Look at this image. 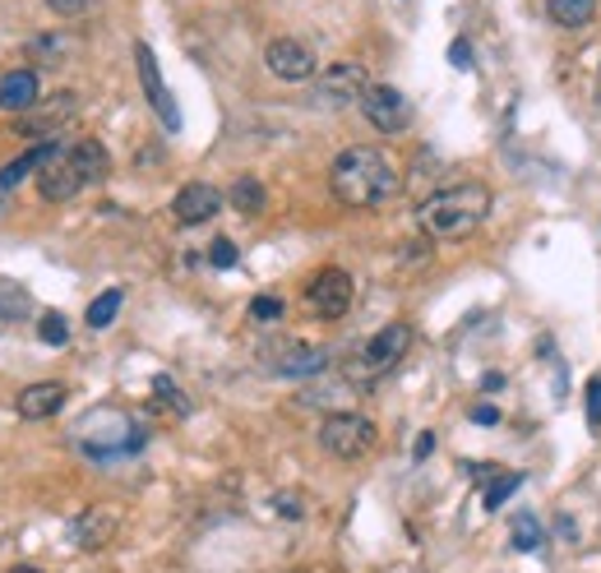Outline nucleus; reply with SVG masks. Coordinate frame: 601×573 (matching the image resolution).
Returning a JSON list of instances; mask_svg holds the SVG:
<instances>
[{
	"mask_svg": "<svg viewBox=\"0 0 601 573\" xmlns=\"http://www.w3.org/2000/svg\"><path fill=\"white\" fill-rule=\"evenodd\" d=\"M328 190H334V200L342 208H380L398 194V167L389 163V153H380L371 144H352L328 167Z\"/></svg>",
	"mask_w": 601,
	"mask_h": 573,
	"instance_id": "obj_1",
	"label": "nucleus"
},
{
	"mask_svg": "<svg viewBox=\"0 0 601 573\" xmlns=\"http://www.w3.org/2000/svg\"><path fill=\"white\" fill-rule=\"evenodd\" d=\"M491 213V190L481 181H462L449 190H435L431 200L417 208V223L431 241H462L472 236Z\"/></svg>",
	"mask_w": 601,
	"mask_h": 573,
	"instance_id": "obj_2",
	"label": "nucleus"
},
{
	"mask_svg": "<svg viewBox=\"0 0 601 573\" xmlns=\"http://www.w3.org/2000/svg\"><path fill=\"white\" fill-rule=\"evenodd\" d=\"M320 444H324V453L352 463V458H361V453H371L375 421L371 417H357V411H334V417L320 421Z\"/></svg>",
	"mask_w": 601,
	"mask_h": 573,
	"instance_id": "obj_3",
	"label": "nucleus"
},
{
	"mask_svg": "<svg viewBox=\"0 0 601 573\" xmlns=\"http://www.w3.org/2000/svg\"><path fill=\"white\" fill-rule=\"evenodd\" d=\"M407 347H412V329H407V324H384L375 338H365V347L357 351L352 374H357V380H380L384 370H394L407 357Z\"/></svg>",
	"mask_w": 601,
	"mask_h": 573,
	"instance_id": "obj_4",
	"label": "nucleus"
},
{
	"mask_svg": "<svg viewBox=\"0 0 601 573\" xmlns=\"http://www.w3.org/2000/svg\"><path fill=\"white\" fill-rule=\"evenodd\" d=\"M305 306L320 314V320H342L352 310V278L342 268H320L305 287Z\"/></svg>",
	"mask_w": 601,
	"mask_h": 573,
	"instance_id": "obj_5",
	"label": "nucleus"
},
{
	"mask_svg": "<svg viewBox=\"0 0 601 573\" xmlns=\"http://www.w3.org/2000/svg\"><path fill=\"white\" fill-rule=\"evenodd\" d=\"M361 111H365V121H371L375 130H384V134H398V130H407V121H412V103H407L394 84H371V88H365Z\"/></svg>",
	"mask_w": 601,
	"mask_h": 573,
	"instance_id": "obj_6",
	"label": "nucleus"
},
{
	"mask_svg": "<svg viewBox=\"0 0 601 573\" xmlns=\"http://www.w3.org/2000/svg\"><path fill=\"white\" fill-rule=\"evenodd\" d=\"M365 88H371V79H365V65L361 61H334L324 74H320V97L328 107H347V103H361Z\"/></svg>",
	"mask_w": 601,
	"mask_h": 573,
	"instance_id": "obj_7",
	"label": "nucleus"
},
{
	"mask_svg": "<svg viewBox=\"0 0 601 573\" xmlns=\"http://www.w3.org/2000/svg\"><path fill=\"white\" fill-rule=\"evenodd\" d=\"M264 65L278 79H287V84H301V79L315 74V51L297 43V37H274V43L264 47Z\"/></svg>",
	"mask_w": 601,
	"mask_h": 573,
	"instance_id": "obj_8",
	"label": "nucleus"
},
{
	"mask_svg": "<svg viewBox=\"0 0 601 573\" xmlns=\"http://www.w3.org/2000/svg\"><path fill=\"white\" fill-rule=\"evenodd\" d=\"M134 61H140V79H144V93H148V107L163 116V126L167 130H181V111H177V103H171V93H167V84H163V74H158V61H153V51L140 43L134 47Z\"/></svg>",
	"mask_w": 601,
	"mask_h": 573,
	"instance_id": "obj_9",
	"label": "nucleus"
},
{
	"mask_svg": "<svg viewBox=\"0 0 601 573\" xmlns=\"http://www.w3.org/2000/svg\"><path fill=\"white\" fill-rule=\"evenodd\" d=\"M223 208V194L213 190L208 181H195V186H185L177 200H171V217H177L181 227H200V223H208L213 213Z\"/></svg>",
	"mask_w": 601,
	"mask_h": 573,
	"instance_id": "obj_10",
	"label": "nucleus"
},
{
	"mask_svg": "<svg viewBox=\"0 0 601 573\" xmlns=\"http://www.w3.org/2000/svg\"><path fill=\"white\" fill-rule=\"evenodd\" d=\"M278 361H268V370L283 374V380H305V374H320L328 366V351L324 347H310V343H287L274 351Z\"/></svg>",
	"mask_w": 601,
	"mask_h": 573,
	"instance_id": "obj_11",
	"label": "nucleus"
},
{
	"mask_svg": "<svg viewBox=\"0 0 601 573\" xmlns=\"http://www.w3.org/2000/svg\"><path fill=\"white\" fill-rule=\"evenodd\" d=\"M37 190H43V200H51V204H65V200H74V194L84 190V181H80V171L70 167V157H65V148L51 157V163L37 171Z\"/></svg>",
	"mask_w": 601,
	"mask_h": 573,
	"instance_id": "obj_12",
	"label": "nucleus"
},
{
	"mask_svg": "<svg viewBox=\"0 0 601 573\" xmlns=\"http://www.w3.org/2000/svg\"><path fill=\"white\" fill-rule=\"evenodd\" d=\"M14 407H19V417L24 421H47L65 407V384H28L24 393H19Z\"/></svg>",
	"mask_w": 601,
	"mask_h": 573,
	"instance_id": "obj_13",
	"label": "nucleus"
},
{
	"mask_svg": "<svg viewBox=\"0 0 601 573\" xmlns=\"http://www.w3.org/2000/svg\"><path fill=\"white\" fill-rule=\"evenodd\" d=\"M65 157H70V167L80 171V181H84V186L107 181V171H111V157H107V148H103L98 140H80V144H70Z\"/></svg>",
	"mask_w": 601,
	"mask_h": 573,
	"instance_id": "obj_14",
	"label": "nucleus"
},
{
	"mask_svg": "<svg viewBox=\"0 0 601 573\" xmlns=\"http://www.w3.org/2000/svg\"><path fill=\"white\" fill-rule=\"evenodd\" d=\"M37 74L33 70H10L0 79V111H33L37 107Z\"/></svg>",
	"mask_w": 601,
	"mask_h": 573,
	"instance_id": "obj_15",
	"label": "nucleus"
},
{
	"mask_svg": "<svg viewBox=\"0 0 601 573\" xmlns=\"http://www.w3.org/2000/svg\"><path fill=\"white\" fill-rule=\"evenodd\" d=\"M70 116H74V93H56V107L28 116V121L19 126V134H28V140H51V130L61 121H70Z\"/></svg>",
	"mask_w": 601,
	"mask_h": 573,
	"instance_id": "obj_16",
	"label": "nucleus"
},
{
	"mask_svg": "<svg viewBox=\"0 0 601 573\" xmlns=\"http://www.w3.org/2000/svg\"><path fill=\"white\" fill-rule=\"evenodd\" d=\"M56 153H61L56 144H37V148H28L24 157H14V163H5V171H0V190H14V186L24 181V176H28L33 167H47Z\"/></svg>",
	"mask_w": 601,
	"mask_h": 573,
	"instance_id": "obj_17",
	"label": "nucleus"
},
{
	"mask_svg": "<svg viewBox=\"0 0 601 573\" xmlns=\"http://www.w3.org/2000/svg\"><path fill=\"white\" fill-rule=\"evenodd\" d=\"M546 14L560 28H584V24H592L597 0H546Z\"/></svg>",
	"mask_w": 601,
	"mask_h": 573,
	"instance_id": "obj_18",
	"label": "nucleus"
},
{
	"mask_svg": "<svg viewBox=\"0 0 601 573\" xmlns=\"http://www.w3.org/2000/svg\"><path fill=\"white\" fill-rule=\"evenodd\" d=\"M264 204H268V194H264V186L255 181V176H241V181L231 186V208H241V213H250V217H260Z\"/></svg>",
	"mask_w": 601,
	"mask_h": 573,
	"instance_id": "obj_19",
	"label": "nucleus"
},
{
	"mask_svg": "<svg viewBox=\"0 0 601 573\" xmlns=\"http://www.w3.org/2000/svg\"><path fill=\"white\" fill-rule=\"evenodd\" d=\"M121 301H125V296L116 291V287H111V291H103L98 301L88 306V329H107V324L116 320V314H121Z\"/></svg>",
	"mask_w": 601,
	"mask_h": 573,
	"instance_id": "obj_20",
	"label": "nucleus"
},
{
	"mask_svg": "<svg viewBox=\"0 0 601 573\" xmlns=\"http://www.w3.org/2000/svg\"><path fill=\"white\" fill-rule=\"evenodd\" d=\"M111 518H98V513H88V518H80V527H74V541L80 546H107L111 537Z\"/></svg>",
	"mask_w": 601,
	"mask_h": 573,
	"instance_id": "obj_21",
	"label": "nucleus"
},
{
	"mask_svg": "<svg viewBox=\"0 0 601 573\" xmlns=\"http://www.w3.org/2000/svg\"><path fill=\"white\" fill-rule=\"evenodd\" d=\"M28 291L24 287H10L5 278H0V320H19V314H28Z\"/></svg>",
	"mask_w": 601,
	"mask_h": 573,
	"instance_id": "obj_22",
	"label": "nucleus"
},
{
	"mask_svg": "<svg viewBox=\"0 0 601 573\" xmlns=\"http://www.w3.org/2000/svg\"><path fill=\"white\" fill-rule=\"evenodd\" d=\"M537 541H541V523H537V513H518L514 518V550H537Z\"/></svg>",
	"mask_w": 601,
	"mask_h": 573,
	"instance_id": "obj_23",
	"label": "nucleus"
},
{
	"mask_svg": "<svg viewBox=\"0 0 601 573\" xmlns=\"http://www.w3.org/2000/svg\"><path fill=\"white\" fill-rule=\"evenodd\" d=\"M37 338L51 343V347H65V343H70V324H65V314L47 310L43 320H37Z\"/></svg>",
	"mask_w": 601,
	"mask_h": 573,
	"instance_id": "obj_24",
	"label": "nucleus"
},
{
	"mask_svg": "<svg viewBox=\"0 0 601 573\" xmlns=\"http://www.w3.org/2000/svg\"><path fill=\"white\" fill-rule=\"evenodd\" d=\"M250 320H255V324H278L283 320V301H278V296H255V301H250Z\"/></svg>",
	"mask_w": 601,
	"mask_h": 573,
	"instance_id": "obj_25",
	"label": "nucleus"
},
{
	"mask_svg": "<svg viewBox=\"0 0 601 573\" xmlns=\"http://www.w3.org/2000/svg\"><path fill=\"white\" fill-rule=\"evenodd\" d=\"M522 486V477H518V471H509V477H495V486L486 490V509H500L504 500H509L514 496V490Z\"/></svg>",
	"mask_w": 601,
	"mask_h": 573,
	"instance_id": "obj_26",
	"label": "nucleus"
},
{
	"mask_svg": "<svg viewBox=\"0 0 601 573\" xmlns=\"http://www.w3.org/2000/svg\"><path fill=\"white\" fill-rule=\"evenodd\" d=\"M584 398H588V426L601 430V374H592V380H588Z\"/></svg>",
	"mask_w": 601,
	"mask_h": 573,
	"instance_id": "obj_27",
	"label": "nucleus"
},
{
	"mask_svg": "<svg viewBox=\"0 0 601 573\" xmlns=\"http://www.w3.org/2000/svg\"><path fill=\"white\" fill-rule=\"evenodd\" d=\"M208 264H213V268H231V264H237V246H231L227 236H218V241H213V250H208Z\"/></svg>",
	"mask_w": 601,
	"mask_h": 573,
	"instance_id": "obj_28",
	"label": "nucleus"
},
{
	"mask_svg": "<svg viewBox=\"0 0 601 573\" xmlns=\"http://www.w3.org/2000/svg\"><path fill=\"white\" fill-rule=\"evenodd\" d=\"M274 504H278V513H283V518H301V513H305V504H301V496H297V490H287V496H278Z\"/></svg>",
	"mask_w": 601,
	"mask_h": 573,
	"instance_id": "obj_29",
	"label": "nucleus"
},
{
	"mask_svg": "<svg viewBox=\"0 0 601 573\" xmlns=\"http://www.w3.org/2000/svg\"><path fill=\"white\" fill-rule=\"evenodd\" d=\"M47 5H51L56 14H65V19H80V14L93 5V0H47Z\"/></svg>",
	"mask_w": 601,
	"mask_h": 573,
	"instance_id": "obj_30",
	"label": "nucleus"
},
{
	"mask_svg": "<svg viewBox=\"0 0 601 573\" xmlns=\"http://www.w3.org/2000/svg\"><path fill=\"white\" fill-rule=\"evenodd\" d=\"M449 61H454L458 70H472V47H468V43H462V37H458V43L449 47Z\"/></svg>",
	"mask_w": 601,
	"mask_h": 573,
	"instance_id": "obj_31",
	"label": "nucleus"
},
{
	"mask_svg": "<svg viewBox=\"0 0 601 573\" xmlns=\"http://www.w3.org/2000/svg\"><path fill=\"white\" fill-rule=\"evenodd\" d=\"M472 421L477 426H500V411L491 403H481V407H472Z\"/></svg>",
	"mask_w": 601,
	"mask_h": 573,
	"instance_id": "obj_32",
	"label": "nucleus"
},
{
	"mask_svg": "<svg viewBox=\"0 0 601 573\" xmlns=\"http://www.w3.org/2000/svg\"><path fill=\"white\" fill-rule=\"evenodd\" d=\"M431 449H435V434H431V430H425V434H421V440L412 444V458H417V463H421V458H431Z\"/></svg>",
	"mask_w": 601,
	"mask_h": 573,
	"instance_id": "obj_33",
	"label": "nucleus"
},
{
	"mask_svg": "<svg viewBox=\"0 0 601 573\" xmlns=\"http://www.w3.org/2000/svg\"><path fill=\"white\" fill-rule=\"evenodd\" d=\"M10 573H37V569H28V564H19V569H10Z\"/></svg>",
	"mask_w": 601,
	"mask_h": 573,
	"instance_id": "obj_34",
	"label": "nucleus"
}]
</instances>
